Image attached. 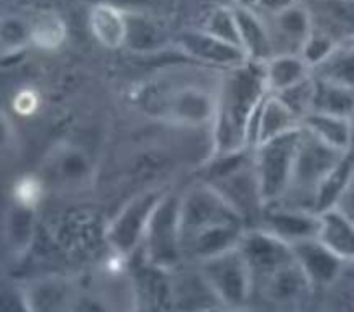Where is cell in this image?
<instances>
[{
	"label": "cell",
	"mask_w": 354,
	"mask_h": 312,
	"mask_svg": "<svg viewBox=\"0 0 354 312\" xmlns=\"http://www.w3.org/2000/svg\"><path fill=\"white\" fill-rule=\"evenodd\" d=\"M161 199L162 193L159 192H147L140 197H135L114 217L107 230V240L118 254H131L144 242L149 221Z\"/></svg>",
	"instance_id": "obj_7"
},
{
	"label": "cell",
	"mask_w": 354,
	"mask_h": 312,
	"mask_svg": "<svg viewBox=\"0 0 354 312\" xmlns=\"http://www.w3.org/2000/svg\"><path fill=\"white\" fill-rule=\"evenodd\" d=\"M265 76L272 93H282L315 75L301 54H280L265 62Z\"/></svg>",
	"instance_id": "obj_14"
},
{
	"label": "cell",
	"mask_w": 354,
	"mask_h": 312,
	"mask_svg": "<svg viewBox=\"0 0 354 312\" xmlns=\"http://www.w3.org/2000/svg\"><path fill=\"white\" fill-rule=\"evenodd\" d=\"M41 182L35 178H23L21 182H17L16 188H14V197H16L17 204L21 207H28V209H33L35 204L40 200L41 197Z\"/></svg>",
	"instance_id": "obj_22"
},
{
	"label": "cell",
	"mask_w": 354,
	"mask_h": 312,
	"mask_svg": "<svg viewBox=\"0 0 354 312\" xmlns=\"http://www.w3.org/2000/svg\"><path fill=\"white\" fill-rule=\"evenodd\" d=\"M149 102H152V109L158 116L182 126L194 128L213 123L216 113V92L209 93L203 86L192 83L168 88L158 100Z\"/></svg>",
	"instance_id": "obj_6"
},
{
	"label": "cell",
	"mask_w": 354,
	"mask_h": 312,
	"mask_svg": "<svg viewBox=\"0 0 354 312\" xmlns=\"http://www.w3.org/2000/svg\"><path fill=\"white\" fill-rule=\"evenodd\" d=\"M239 248L251 266L256 285L296 259L292 245L261 228L245 231Z\"/></svg>",
	"instance_id": "obj_8"
},
{
	"label": "cell",
	"mask_w": 354,
	"mask_h": 312,
	"mask_svg": "<svg viewBox=\"0 0 354 312\" xmlns=\"http://www.w3.org/2000/svg\"><path fill=\"white\" fill-rule=\"evenodd\" d=\"M183 48L192 57H196L197 61L227 66V68H234V66L249 61L248 55H245V52L241 47H235V45L214 37V35H211L206 30L199 31V33L185 35Z\"/></svg>",
	"instance_id": "obj_12"
},
{
	"label": "cell",
	"mask_w": 354,
	"mask_h": 312,
	"mask_svg": "<svg viewBox=\"0 0 354 312\" xmlns=\"http://www.w3.org/2000/svg\"><path fill=\"white\" fill-rule=\"evenodd\" d=\"M31 41L44 50H55L66 40V24L55 12H41L30 26Z\"/></svg>",
	"instance_id": "obj_19"
},
{
	"label": "cell",
	"mask_w": 354,
	"mask_h": 312,
	"mask_svg": "<svg viewBox=\"0 0 354 312\" xmlns=\"http://www.w3.org/2000/svg\"><path fill=\"white\" fill-rule=\"evenodd\" d=\"M201 273L221 306L232 311H242L254 293V275L239 247L201 262Z\"/></svg>",
	"instance_id": "obj_4"
},
{
	"label": "cell",
	"mask_w": 354,
	"mask_h": 312,
	"mask_svg": "<svg viewBox=\"0 0 354 312\" xmlns=\"http://www.w3.org/2000/svg\"><path fill=\"white\" fill-rule=\"evenodd\" d=\"M90 30L106 48H120L128 40V17L109 3H99L90 12Z\"/></svg>",
	"instance_id": "obj_15"
},
{
	"label": "cell",
	"mask_w": 354,
	"mask_h": 312,
	"mask_svg": "<svg viewBox=\"0 0 354 312\" xmlns=\"http://www.w3.org/2000/svg\"><path fill=\"white\" fill-rule=\"evenodd\" d=\"M2 312H33L28 295L17 289H3Z\"/></svg>",
	"instance_id": "obj_23"
},
{
	"label": "cell",
	"mask_w": 354,
	"mask_h": 312,
	"mask_svg": "<svg viewBox=\"0 0 354 312\" xmlns=\"http://www.w3.org/2000/svg\"><path fill=\"white\" fill-rule=\"evenodd\" d=\"M28 207H19V213L14 214L12 223L7 226V238L12 242V248L23 251L31 237V217Z\"/></svg>",
	"instance_id": "obj_21"
},
{
	"label": "cell",
	"mask_w": 354,
	"mask_h": 312,
	"mask_svg": "<svg viewBox=\"0 0 354 312\" xmlns=\"http://www.w3.org/2000/svg\"><path fill=\"white\" fill-rule=\"evenodd\" d=\"M261 230L275 235L289 245L318 238L320 214L304 207H265L261 214Z\"/></svg>",
	"instance_id": "obj_9"
},
{
	"label": "cell",
	"mask_w": 354,
	"mask_h": 312,
	"mask_svg": "<svg viewBox=\"0 0 354 312\" xmlns=\"http://www.w3.org/2000/svg\"><path fill=\"white\" fill-rule=\"evenodd\" d=\"M320 238L332 252L344 261L354 259V224L337 209H328L320 214Z\"/></svg>",
	"instance_id": "obj_16"
},
{
	"label": "cell",
	"mask_w": 354,
	"mask_h": 312,
	"mask_svg": "<svg viewBox=\"0 0 354 312\" xmlns=\"http://www.w3.org/2000/svg\"><path fill=\"white\" fill-rule=\"evenodd\" d=\"M232 312H242V311H232Z\"/></svg>",
	"instance_id": "obj_24"
},
{
	"label": "cell",
	"mask_w": 354,
	"mask_h": 312,
	"mask_svg": "<svg viewBox=\"0 0 354 312\" xmlns=\"http://www.w3.org/2000/svg\"><path fill=\"white\" fill-rule=\"evenodd\" d=\"M50 178H55L61 183H75L76 179L85 178L88 173V162L85 154L75 150V148H66L64 152H57L48 166Z\"/></svg>",
	"instance_id": "obj_20"
},
{
	"label": "cell",
	"mask_w": 354,
	"mask_h": 312,
	"mask_svg": "<svg viewBox=\"0 0 354 312\" xmlns=\"http://www.w3.org/2000/svg\"><path fill=\"white\" fill-rule=\"evenodd\" d=\"M142 244L145 245L151 264L158 268H175L183 255L180 231V197L162 195L156 207Z\"/></svg>",
	"instance_id": "obj_5"
},
{
	"label": "cell",
	"mask_w": 354,
	"mask_h": 312,
	"mask_svg": "<svg viewBox=\"0 0 354 312\" xmlns=\"http://www.w3.org/2000/svg\"><path fill=\"white\" fill-rule=\"evenodd\" d=\"M353 100V88L315 75L313 113L349 117L354 104Z\"/></svg>",
	"instance_id": "obj_18"
},
{
	"label": "cell",
	"mask_w": 354,
	"mask_h": 312,
	"mask_svg": "<svg viewBox=\"0 0 354 312\" xmlns=\"http://www.w3.org/2000/svg\"><path fill=\"white\" fill-rule=\"evenodd\" d=\"M301 130L303 126L254 147L256 152L252 162H254V171L265 207L277 206L289 193Z\"/></svg>",
	"instance_id": "obj_3"
},
{
	"label": "cell",
	"mask_w": 354,
	"mask_h": 312,
	"mask_svg": "<svg viewBox=\"0 0 354 312\" xmlns=\"http://www.w3.org/2000/svg\"><path fill=\"white\" fill-rule=\"evenodd\" d=\"M344 152H339L315 137L313 133L303 128L301 130L299 147L296 152V161H294L292 182L287 197L294 195L297 199V207H304L306 200L310 202L313 211L315 199L324 185L325 179L334 173V169L341 164Z\"/></svg>",
	"instance_id": "obj_2"
},
{
	"label": "cell",
	"mask_w": 354,
	"mask_h": 312,
	"mask_svg": "<svg viewBox=\"0 0 354 312\" xmlns=\"http://www.w3.org/2000/svg\"><path fill=\"white\" fill-rule=\"evenodd\" d=\"M303 126L301 117L280 99L277 93H270L259 107L251 128V144L254 147L296 131Z\"/></svg>",
	"instance_id": "obj_11"
},
{
	"label": "cell",
	"mask_w": 354,
	"mask_h": 312,
	"mask_svg": "<svg viewBox=\"0 0 354 312\" xmlns=\"http://www.w3.org/2000/svg\"><path fill=\"white\" fill-rule=\"evenodd\" d=\"M310 289H313V285L296 259L263 280V292L275 306L296 304Z\"/></svg>",
	"instance_id": "obj_13"
},
{
	"label": "cell",
	"mask_w": 354,
	"mask_h": 312,
	"mask_svg": "<svg viewBox=\"0 0 354 312\" xmlns=\"http://www.w3.org/2000/svg\"><path fill=\"white\" fill-rule=\"evenodd\" d=\"M303 128L339 152H346L351 140V124L349 117L344 116L311 113L310 116L304 117Z\"/></svg>",
	"instance_id": "obj_17"
},
{
	"label": "cell",
	"mask_w": 354,
	"mask_h": 312,
	"mask_svg": "<svg viewBox=\"0 0 354 312\" xmlns=\"http://www.w3.org/2000/svg\"><path fill=\"white\" fill-rule=\"evenodd\" d=\"M292 251L297 264L303 268L313 289L332 286L341 278L346 261L332 252L320 238L297 242L292 245Z\"/></svg>",
	"instance_id": "obj_10"
},
{
	"label": "cell",
	"mask_w": 354,
	"mask_h": 312,
	"mask_svg": "<svg viewBox=\"0 0 354 312\" xmlns=\"http://www.w3.org/2000/svg\"><path fill=\"white\" fill-rule=\"evenodd\" d=\"M270 93L263 64L245 61L228 68L216 90L213 121L216 155L237 154L251 144L252 123Z\"/></svg>",
	"instance_id": "obj_1"
}]
</instances>
